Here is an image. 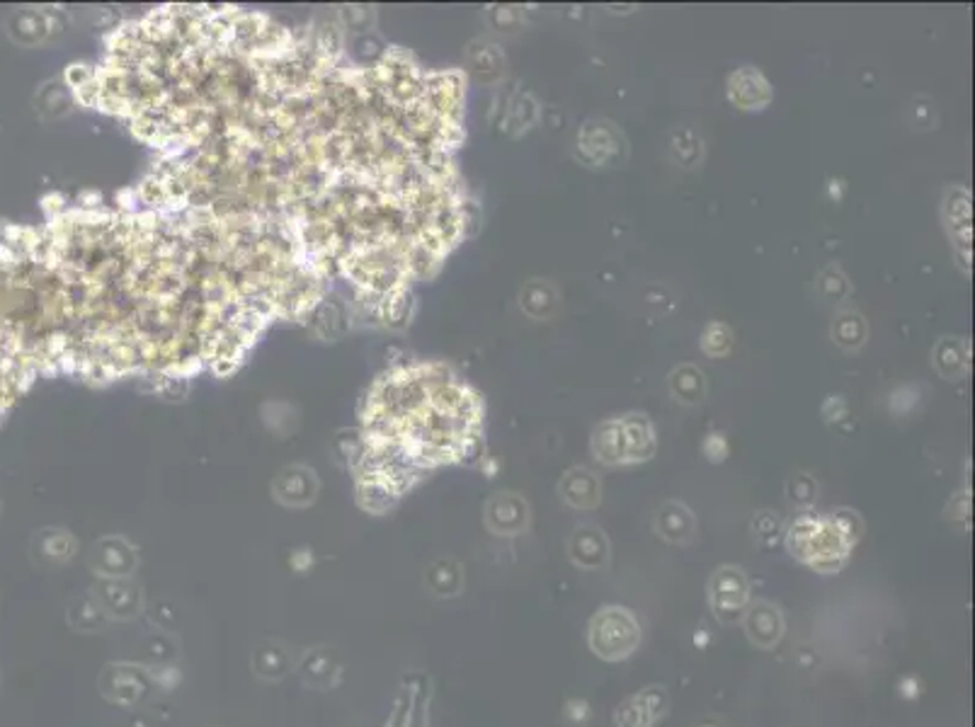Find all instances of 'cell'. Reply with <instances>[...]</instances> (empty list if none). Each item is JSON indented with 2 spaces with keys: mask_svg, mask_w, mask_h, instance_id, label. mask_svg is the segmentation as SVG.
Here are the masks:
<instances>
[{
  "mask_svg": "<svg viewBox=\"0 0 975 727\" xmlns=\"http://www.w3.org/2000/svg\"><path fill=\"white\" fill-rule=\"evenodd\" d=\"M102 691L105 696L122 703V706H134L149 691V679L143 672L134 670V666L119 664V666H107V672L102 676Z\"/></svg>",
  "mask_w": 975,
  "mask_h": 727,
  "instance_id": "6da1fadb",
  "label": "cell"
},
{
  "mask_svg": "<svg viewBox=\"0 0 975 727\" xmlns=\"http://www.w3.org/2000/svg\"><path fill=\"white\" fill-rule=\"evenodd\" d=\"M289 652L280 645V642H264L256 650V658H252V664H256V672L264 679H282L289 672Z\"/></svg>",
  "mask_w": 975,
  "mask_h": 727,
  "instance_id": "8992f818",
  "label": "cell"
},
{
  "mask_svg": "<svg viewBox=\"0 0 975 727\" xmlns=\"http://www.w3.org/2000/svg\"><path fill=\"white\" fill-rule=\"evenodd\" d=\"M34 551H37L44 563L62 565L71 561V555H74V539H71L66 531H54V529L42 531L40 536L34 539Z\"/></svg>",
  "mask_w": 975,
  "mask_h": 727,
  "instance_id": "5b68a950",
  "label": "cell"
},
{
  "mask_svg": "<svg viewBox=\"0 0 975 727\" xmlns=\"http://www.w3.org/2000/svg\"><path fill=\"white\" fill-rule=\"evenodd\" d=\"M98 557L102 575L110 579H122L137 567V555L131 553L129 545L122 541H105L100 545Z\"/></svg>",
  "mask_w": 975,
  "mask_h": 727,
  "instance_id": "3957f363",
  "label": "cell"
},
{
  "mask_svg": "<svg viewBox=\"0 0 975 727\" xmlns=\"http://www.w3.org/2000/svg\"><path fill=\"white\" fill-rule=\"evenodd\" d=\"M8 32L20 44H34L46 34V22L40 12H15L8 20Z\"/></svg>",
  "mask_w": 975,
  "mask_h": 727,
  "instance_id": "52a82bcc",
  "label": "cell"
},
{
  "mask_svg": "<svg viewBox=\"0 0 975 727\" xmlns=\"http://www.w3.org/2000/svg\"><path fill=\"white\" fill-rule=\"evenodd\" d=\"M95 599L102 604L107 616L131 618L141 611V592L124 579H107L95 592Z\"/></svg>",
  "mask_w": 975,
  "mask_h": 727,
  "instance_id": "7a4b0ae2",
  "label": "cell"
},
{
  "mask_svg": "<svg viewBox=\"0 0 975 727\" xmlns=\"http://www.w3.org/2000/svg\"><path fill=\"white\" fill-rule=\"evenodd\" d=\"M68 623L80 630H102L110 623V616L95 597H80L68 606Z\"/></svg>",
  "mask_w": 975,
  "mask_h": 727,
  "instance_id": "277c9868",
  "label": "cell"
}]
</instances>
